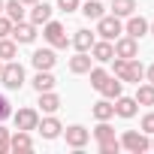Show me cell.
Segmentation results:
<instances>
[{
    "instance_id": "6da1fadb",
    "label": "cell",
    "mask_w": 154,
    "mask_h": 154,
    "mask_svg": "<svg viewBox=\"0 0 154 154\" xmlns=\"http://www.w3.org/2000/svg\"><path fill=\"white\" fill-rule=\"evenodd\" d=\"M0 82H3L9 91H18V88L24 85V66H21L18 60H6L3 69H0Z\"/></svg>"
},
{
    "instance_id": "7a4b0ae2",
    "label": "cell",
    "mask_w": 154,
    "mask_h": 154,
    "mask_svg": "<svg viewBox=\"0 0 154 154\" xmlns=\"http://www.w3.org/2000/svg\"><path fill=\"white\" fill-rule=\"evenodd\" d=\"M97 33H100V39H118L121 33H124V24H121V18L118 15H103V18H97Z\"/></svg>"
},
{
    "instance_id": "3957f363",
    "label": "cell",
    "mask_w": 154,
    "mask_h": 154,
    "mask_svg": "<svg viewBox=\"0 0 154 154\" xmlns=\"http://www.w3.org/2000/svg\"><path fill=\"white\" fill-rule=\"evenodd\" d=\"M42 36L48 39L51 48H66L69 45V36H66V30H63L60 21H45L42 24Z\"/></svg>"
},
{
    "instance_id": "277c9868",
    "label": "cell",
    "mask_w": 154,
    "mask_h": 154,
    "mask_svg": "<svg viewBox=\"0 0 154 154\" xmlns=\"http://www.w3.org/2000/svg\"><path fill=\"white\" fill-rule=\"evenodd\" d=\"M121 148H127V151H133V154H142V151H148L151 148V139H148V133H136V130H127L124 136H121Z\"/></svg>"
},
{
    "instance_id": "5b68a950",
    "label": "cell",
    "mask_w": 154,
    "mask_h": 154,
    "mask_svg": "<svg viewBox=\"0 0 154 154\" xmlns=\"http://www.w3.org/2000/svg\"><path fill=\"white\" fill-rule=\"evenodd\" d=\"M60 136L66 139V145H69V148H75V151H79V148H85V145H88V139H91V130H85L82 124H72V127H66Z\"/></svg>"
},
{
    "instance_id": "8992f818",
    "label": "cell",
    "mask_w": 154,
    "mask_h": 154,
    "mask_svg": "<svg viewBox=\"0 0 154 154\" xmlns=\"http://www.w3.org/2000/svg\"><path fill=\"white\" fill-rule=\"evenodd\" d=\"M115 57H124V60H133V57H139V39H133V36H118L115 39Z\"/></svg>"
},
{
    "instance_id": "52a82bcc",
    "label": "cell",
    "mask_w": 154,
    "mask_h": 154,
    "mask_svg": "<svg viewBox=\"0 0 154 154\" xmlns=\"http://www.w3.org/2000/svg\"><path fill=\"white\" fill-rule=\"evenodd\" d=\"M9 36H12L18 45H30V42L36 39V24H30V21H15Z\"/></svg>"
},
{
    "instance_id": "ba28073f",
    "label": "cell",
    "mask_w": 154,
    "mask_h": 154,
    "mask_svg": "<svg viewBox=\"0 0 154 154\" xmlns=\"http://www.w3.org/2000/svg\"><path fill=\"white\" fill-rule=\"evenodd\" d=\"M12 118H15V130H36V124H39V112L36 109H18V112H12Z\"/></svg>"
},
{
    "instance_id": "9c48e42d",
    "label": "cell",
    "mask_w": 154,
    "mask_h": 154,
    "mask_svg": "<svg viewBox=\"0 0 154 154\" xmlns=\"http://www.w3.org/2000/svg\"><path fill=\"white\" fill-rule=\"evenodd\" d=\"M124 33L127 36H133V39H142L145 33H148V18H142V15H127V24H124Z\"/></svg>"
},
{
    "instance_id": "30bf717a",
    "label": "cell",
    "mask_w": 154,
    "mask_h": 154,
    "mask_svg": "<svg viewBox=\"0 0 154 154\" xmlns=\"http://www.w3.org/2000/svg\"><path fill=\"white\" fill-rule=\"evenodd\" d=\"M91 57H94L97 63H109V60L115 57V45H112L109 39H100V42L91 45Z\"/></svg>"
},
{
    "instance_id": "8fae6325",
    "label": "cell",
    "mask_w": 154,
    "mask_h": 154,
    "mask_svg": "<svg viewBox=\"0 0 154 154\" xmlns=\"http://www.w3.org/2000/svg\"><path fill=\"white\" fill-rule=\"evenodd\" d=\"M30 63H33L36 69H51V66L57 63V57H54V48H36V51L30 54Z\"/></svg>"
},
{
    "instance_id": "7c38bea8",
    "label": "cell",
    "mask_w": 154,
    "mask_h": 154,
    "mask_svg": "<svg viewBox=\"0 0 154 154\" xmlns=\"http://www.w3.org/2000/svg\"><path fill=\"white\" fill-rule=\"evenodd\" d=\"M36 130L42 133V139H57V136L63 133V124H60L54 115H48V118H42V121L36 124Z\"/></svg>"
},
{
    "instance_id": "4fadbf2b",
    "label": "cell",
    "mask_w": 154,
    "mask_h": 154,
    "mask_svg": "<svg viewBox=\"0 0 154 154\" xmlns=\"http://www.w3.org/2000/svg\"><path fill=\"white\" fill-rule=\"evenodd\" d=\"M136 109H139V103H136V97H115V115L118 118H133L136 115Z\"/></svg>"
},
{
    "instance_id": "5bb4252c",
    "label": "cell",
    "mask_w": 154,
    "mask_h": 154,
    "mask_svg": "<svg viewBox=\"0 0 154 154\" xmlns=\"http://www.w3.org/2000/svg\"><path fill=\"white\" fill-rule=\"evenodd\" d=\"M91 66H94V57H91L88 51H75V54L69 57V72H75V75L88 72Z\"/></svg>"
},
{
    "instance_id": "9a60e30c",
    "label": "cell",
    "mask_w": 154,
    "mask_h": 154,
    "mask_svg": "<svg viewBox=\"0 0 154 154\" xmlns=\"http://www.w3.org/2000/svg\"><path fill=\"white\" fill-rule=\"evenodd\" d=\"M9 151H33V139H30V133L27 130H18V133H12L9 136Z\"/></svg>"
},
{
    "instance_id": "2e32d148",
    "label": "cell",
    "mask_w": 154,
    "mask_h": 154,
    "mask_svg": "<svg viewBox=\"0 0 154 154\" xmlns=\"http://www.w3.org/2000/svg\"><path fill=\"white\" fill-rule=\"evenodd\" d=\"M121 88H124V82L118 79V75H106V82L97 88L106 100H115V97H121Z\"/></svg>"
},
{
    "instance_id": "e0dca14e",
    "label": "cell",
    "mask_w": 154,
    "mask_h": 154,
    "mask_svg": "<svg viewBox=\"0 0 154 154\" xmlns=\"http://www.w3.org/2000/svg\"><path fill=\"white\" fill-rule=\"evenodd\" d=\"M51 12H54V9H51L48 3H39V0H36V3L30 6V24H36V27H39V24L51 21Z\"/></svg>"
},
{
    "instance_id": "ac0fdd59",
    "label": "cell",
    "mask_w": 154,
    "mask_h": 154,
    "mask_svg": "<svg viewBox=\"0 0 154 154\" xmlns=\"http://www.w3.org/2000/svg\"><path fill=\"white\" fill-rule=\"evenodd\" d=\"M145 79V66L133 57V60H127V69H124V75H121V82H133V85H139Z\"/></svg>"
},
{
    "instance_id": "d6986e66",
    "label": "cell",
    "mask_w": 154,
    "mask_h": 154,
    "mask_svg": "<svg viewBox=\"0 0 154 154\" xmlns=\"http://www.w3.org/2000/svg\"><path fill=\"white\" fill-rule=\"evenodd\" d=\"M57 82H54V75H51V69H36V75H33V88H36V94H42V91H51Z\"/></svg>"
},
{
    "instance_id": "ffe728a7",
    "label": "cell",
    "mask_w": 154,
    "mask_h": 154,
    "mask_svg": "<svg viewBox=\"0 0 154 154\" xmlns=\"http://www.w3.org/2000/svg\"><path fill=\"white\" fill-rule=\"evenodd\" d=\"M39 109H42L45 115H54V112L60 109V97H57L54 91H42V94H39Z\"/></svg>"
},
{
    "instance_id": "44dd1931",
    "label": "cell",
    "mask_w": 154,
    "mask_h": 154,
    "mask_svg": "<svg viewBox=\"0 0 154 154\" xmlns=\"http://www.w3.org/2000/svg\"><path fill=\"white\" fill-rule=\"evenodd\" d=\"M91 112H94V118H97V121H109V118H115V103L103 97V100H97V103H94V109H91Z\"/></svg>"
},
{
    "instance_id": "7402d4cb",
    "label": "cell",
    "mask_w": 154,
    "mask_h": 154,
    "mask_svg": "<svg viewBox=\"0 0 154 154\" xmlns=\"http://www.w3.org/2000/svg\"><path fill=\"white\" fill-rule=\"evenodd\" d=\"M69 42L75 45V51H91V45H94L97 39H94V33H91V30H85V27H82V30H75V36H72Z\"/></svg>"
},
{
    "instance_id": "603a6c76",
    "label": "cell",
    "mask_w": 154,
    "mask_h": 154,
    "mask_svg": "<svg viewBox=\"0 0 154 154\" xmlns=\"http://www.w3.org/2000/svg\"><path fill=\"white\" fill-rule=\"evenodd\" d=\"M82 15L91 18V21H97V18L106 15V6L100 3V0H85V3H82Z\"/></svg>"
},
{
    "instance_id": "cb8c5ba5",
    "label": "cell",
    "mask_w": 154,
    "mask_h": 154,
    "mask_svg": "<svg viewBox=\"0 0 154 154\" xmlns=\"http://www.w3.org/2000/svg\"><path fill=\"white\" fill-rule=\"evenodd\" d=\"M3 15L15 24V21H24V3L21 0H9V3H3Z\"/></svg>"
},
{
    "instance_id": "d4e9b609",
    "label": "cell",
    "mask_w": 154,
    "mask_h": 154,
    "mask_svg": "<svg viewBox=\"0 0 154 154\" xmlns=\"http://www.w3.org/2000/svg\"><path fill=\"white\" fill-rule=\"evenodd\" d=\"M112 15H118V18H127V15H133L136 12V0H112Z\"/></svg>"
},
{
    "instance_id": "484cf974",
    "label": "cell",
    "mask_w": 154,
    "mask_h": 154,
    "mask_svg": "<svg viewBox=\"0 0 154 154\" xmlns=\"http://www.w3.org/2000/svg\"><path fill=\"white\" fill-rule=\"evenodd\" d=\"M136 103H139V106H154V85H151V82L136 85Z\"/></svg>"
},
{
    "instance_id": "4316f807",
    "label": "cell",
    "mask_w": 154,
    "mask_h": 154,
    "mask_svg": "<svg viewBox=\"0 0 154 154\" xmlns=\"http://www.w3.org/2000/svg\"><path fill=\"white\" fill-rule=\"evenodd\" d=\"M18 54V42L15 39H6V36H0V60H12Z\"/></svg>"
},
{
    "instance_id": "83f0119b",
    "label": "cell",
    "mask_w": 154,
    "mask_h": 154,
    "mask_svg": "<svg viewBox=\"0 0 154 154\" xmlns=\"http://www.w3.org/2000/svg\"><path fill=\"white\" fill-rule=\"evenodd\" d=\"M94 136H97V142H106V139H115V127H112L109 121H100V124L94 127Z\"/></svg>"
},
{
    "instance_id": "f1b7e54d",
    "label": "cell",
    "mask_w": 154,
    "mask_h": 154,
    "mask_svg": "<svg viewBox=\"0 0 154 154\" xmlns=\"http://www.w3.org/2000/svg\"><path fill=\"white\" fill-rule=\"evenodd\" d=\"M88 75H91V85H94V88H100V85L106 82V75H109V72H106L103 66H91V69H88Z\"/></svg>"
},
{
    "instance_id": "f546056e",
    "label": "cell",
    "mask_w": 154,
    "mask_h": 154,
    "mask_svg": "<svg viewBox=\"0 0 154 154\" xmlns=\"http://www.w3.org/2000/svg\"><path fill=\"white\" fill-rule=\"evenodd\" d=\"M121 151V142L118 139H106V142H100V154H118Z\"/></svg>"
},
{
    "instance_id": "4dcf8cb0",
    "label": "cell",
    "mask_w": 154,
    "mask_h": 154,
    "mask_svg": "<svg viewBox=\"0 0 154 154\" xmlns=\"http://www.w3.org/2000/svg\"><path fill=\"white\" fill-rule=\"evenodd\" d=\"M142 133H148V136H154V112H148V115H142Z\"/></svg>"
},
{
    "instance_id": "1f68e13d",
    "label": "cell",
    "mask_w": 154,
    "mask_h": 154,
    "mask_svg": "<svg viewBox=\"0 0 154 154\" xmlns=\"http://www.w3.org/2000/svg\"><path fill=\"white\" fill-rule=\"evenodd\" d=\"M57 9L60 12H75L79 9V0H57Z\"/></svg>"
},
{
    "instance_id": "d6a6232c",
    "label": "cell",
    "mask_w": 154,
    "mask_h": 154,
    "mask_svg": "<svg viewBox=\"0 0 154 154\" xmlns=\"http://www.w3.org/2000/svg\"><path fill=\"white\" fill-rule=\"evenodd\" d=\"M9 115H12V106H9V100L3 94H0V121H6Z\"/></svg>"
},
{
    "instance_id": "836d02e7",
    "label": "cell",
    "mask_w": 154,
    "mask_h": 154,
    "mask_svg": "<svg viewBox=\"0 0 154 154\" xmlns=\"http://www.w3.org/2000/svg\"><path fill=\"white\" fill-rule=\"evenodd\" d=\"M9 151V130L0 127V154H6Z\"/></svg>"
},
{
    "instance_id": "e575fe53",
    "label": "cell",
    "mask_w": 154,
    "mask_h": 154,
    "mask_svg": "<svg viewBox=\"0 0 154 154\" xmlns=\"http://www.w3.org/2000/svg\"><path fill=\"white\" fill-rule=\"evenodd\" d=\"M9 33H12V21L6 15H0V36H9Z\"/></svg>"
},
{
    "instance_id": "d590c367",
    "label": "cell",
    "mask_w": 154,
    "mask_h": 154,
    "mask_svg": "<svg viewBox=\"0 0 154 154\" xmlns=\"http://www.w3.org/2000/svg\"><path fill=\"white\" fill-rule=\"evenodd\" d=\"M145 79H148V82H151V85H154V63H151V66H148V69H145Z\"/></svg>"
},
{
    "instance_id": "8d00e7d4",
    "label": "cell",
    "mask_w": 154,
    "mask_h": 154,
    "mask_svg": "<svg viewBox=\"0 0 154 154\" xmlns=\"http://www.w3.org/2000/svg\"><path fill=\"white\" fill-rule=\"evenodd\" d=\"M148 33H151V36H154V21H148Z\"/></svg>"
},
{
    "instance_id": "74e56055",
    "label": "cell",
    "mask_w": 154,
    "mask_h": 154,
    "mask_svg": "<svg viewBox=\"0 0 154 154\" xmlns=\"http://www.w3.org/2000/svg\"><path fill=\"white\" fill-rule=\"evenodd\" d=\"M21 3H24V6H33V3H36V0H21Z\"/></svg>"
},
{
    "instance_id": "f35d334b",
    "label": "cell",
    "mask_w": 154,
    "mask_h": 154,
    "mask_svg": "<svg viewBox=\"0 0 154 154\" xmlns=\"http://www.w3.org/2000/svg\"><path fill=\"white\" fill-rule=\"evenodd\" d=\"M0 15H3V0H0Z\"/></svg>"
},
{
    "instance_id": "ab89813d",
    "label": "cell",
    "mask_w": 154,
    "mask_h": 154,
    "mask_svg": "<svg viewBox=\"0 0 154 154\" xmlns=\"http://www.w3.org/2000/svg\"><path fill=\"white\" fill-rule=\"evenodd\" d=\"M0 69H3V60H0Z\"/></svg>"
},
{
    "instance_id": "60d3db41",
    "label": "cell",
    "mask_w": 154,
    "mask_h": 154,
    "mask_svg": "<svg viewBox=\"0 0 154 154\" xmlns=\"http://www.w3.org/2000/svg\"><path fill=\"white\" fill-rule=\"evenodd\" d=\"M151 148H154V139H151Z\"/></svg>"
}]
</instances>
